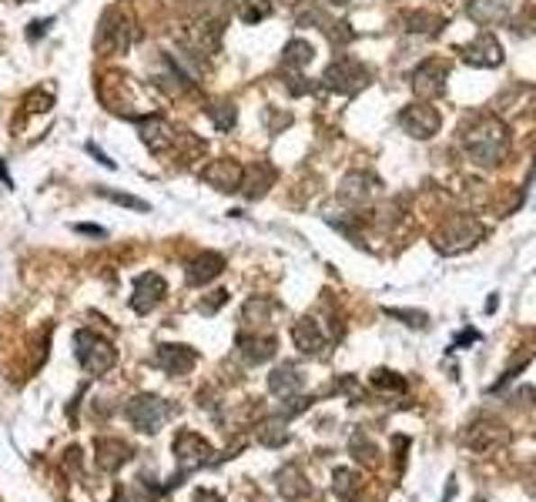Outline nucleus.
Returning <instances> with one entry per match:
<instances>
[{"label":"nucleus","mask_w":536,"mask_h":502,"mask_svg":"<svg viewBox=\"0 0 536 502\" xmlns=\"http://www.w3.org/2000/svg\"><path fill=\"white\" fill-rule=\"evenodd\" d=\"M275 349H278V339H275V335H255V332H249V335H241L239 339L241 359H245L249 365L268 362V359L275 355Z\"/></svg>","instance_id":"nucleus-21"},{"label":"nucleus","mask_w":536,"mask_h":502,"mask_svg":"<svg viewBox=\"0 0 536 502\" xmlns=\"http://www.w3.org/2000/svg\"><path fill=\"white\" fill-rule=\"evenodd\" d=\"M329 4H335V7H346V4H352V0H329Z\"/></svg>","instance_id":"nucleus-41"},{"label":"nucleus","mask_w":536,"mask_h":502,"mask_svg":"<svg viewBox=\"0 0 536 502\" xmlns=\"http://www.w3.org/2000/svg\"><path fill=\"white\" fill-rule=\"evenodd\" d=\"M175 456H178V462L185 469H198V466H208V462H212L214 449L204 443L202 435L178 433V439H175Z\"/></svg>","instance_id":"nucleus-14"},{"label":"nucleus","mask_w":536,"mask_h":502,"mask_svg":"<svg viewBox=\"0 0 536 502\" xmlns=\"http://www.w3.org/2000/svg\"><path fill=\"white\" fill-rule=\"evenodd\" d=\"M17 4H24V0H17Z\"/></svg>","instance_id":"nucleus-43"},{"label":"nucleus","mask_w":536,"mask_h":502,"mask_svg":"<svg viewBox=\"0 0 536 502\" xmlns=\"http://www.w3.org/2000/svg\"><path fill=\"white\" fill-rule=\"evenodd\" d=\"M510 14H513V0H469L466 4V17L483 23V27L503 23Z\"/></svg>","instance_id":"nucleus-18"},{"label":"nucleus","mask_w":536,"mask_h":502,"mask_svg":"<svg viewBox=\"0 0 536 502\" xmlns=\"http://www.w3.org/2000/svg\"><path fill=\"white\" fill-rule=\"evenodd\" d=\"M459 144L473 164L496 168L510 151V128L493 114H473L466 124H459Z\"/></svg>","instance_id":"nucleus-1"},{"label":"nucleus","mask_w":536,"mask_h":502,"mask_svg":"<svg viewBox=\"0 0 536 502\" xmlns=\"http://www.w3.org/2000/svg\"><path fill=\"white\" fill-rule=\"evenodd\" d=\"M440 124H442L440 111L422 105V101H416V105H405L403 111H399V128L416 141H429L436 131H440Z\"/></svg>","instance_id":"nucleus-9"},{"label":"nucleus","mask_w":536,"mask_h":502,"mask_svg":"<svg viewBox=\"0 0 536 502\" xmlns=\"http://www.w3.org/2000/svg\"><path fill=\"white\" fill-rule=\"evenodd\" d=\"M483 234H486L483 222L469 218V214H456V218H450L446 224H440V232L432 234V245H436V251H442V255H456V251H466V248L477 245Z\"/></svg>","instance_id":"nucleus-2"},{"label":"nucleus","mask_w":536,"mask_h":502,"mask_svg":"<svg viewBox=\"0 0 536 502\" xmlns=\"http://www.w3.org/2000/svg\"><path fill=\"white\" fill-rule=\"evenodd\" d=\"M322 31H325V37H329V41H332L335 47H346L349 41H352V37H356V31H352V27H349L346 21L325 23V27H322Z\"/></svg>","instance_id":"nucleus-31"},{"label":"nucleus","mask_w":536,"mask_h":502,"mask_svg":"<svg viewBox=\"0 0 536 502\" xmlns=\"http://www.w3.org/2000/svg\"><path fill=\"white\" fill-rule=\"evenodd\" d=\"M97 195H104V198L118 201V205H128V208H138V211H148L141 198H128V195H114V191H97Z\"/></svg>","instance_id":"nucleus-37"},{"label":"nucleus","mask_w":536,"mask_h":502,"mask_svg":"<svg viewBox=\"0 0 536 502\" xmlns=\"http://www.w3.org/2000/svg\"><path fill=\"white\" fill-rule=\"evenodd\" d=\"M510 435H506V429H503L500 422H489V419H479L473 422L469 429H466L463 443L469 445V449H477V452H489V449H500L503 443H506Z\"/></svg>","instance_id":"nucleus-15"},{"label":"nucleus","mask_w":536,"mask_h":502,"mask_svg":"<svg viewBox=\"0 0 536 502\" xmlns=\"http://www.w3.org/2000/svg\"><path fill=\"white\" fill-rule=\"evenodd\" d=\"M376 191H379V181L366 171H352V175L342 178V185H339V198L346 201V205H366L369 198H376Z\"/></svg>","instance_id":"nucleus-16"},{"label":"nucleus","mask_w":536,"mask_h":502,"mask_svg":"<svg viewBox=\"0 0 536 502\" xmlns=\"http://www.w3.org/2000/svg\"><path fill=\"white\" fill-rule=\"evenodd\" d=\"M442 17L429 11H409L405 14V31H416V34H440L442 31Z\"/></svg>","instance_id":"nucleus-29"},{"label":"nucleus","mask_w":536,"mask_h":502,"mask_svg":"<svg viewBox=\"0 0 536 502\" xmlns=\"http://www.w3.org/2000/svg\"><path fill=\"white\" fill-rule=\"evenodd\" d=\"M459 58H463L469 68H500L503 47L493 34H479V37H473L469 44L459 47Z\"/></svg>","instance_id":"nucleus-11"},{"label":"nucleus","mask_w":536,"mask_h":502,"mask_svg":"<svg viewBox=\"0 0 536 502\" xmlns=\"http://www.w3.org/2000/svg\"><path fill=\"white\" fill-rule=\"evenodd\" d=\"M389 315H393V318H405V325H416V328L426 325V315H422V312H399V308H389Z\"/></svg>","instance_id":"nucleus-38"},{"label":"nucleus","mask_w":536,"mask_h":502,"mask_svg":"<svg viewBox=\"0 0 536 502\" xmlns=\"http://www.w3.org/2000/svg\"><path fill=\"white\" fill-rule=\"evenodd\" d=\"M259 439H262L268 449L272 445H282L288 439V433H286V422H265L262 425V433H259Z\"/></svg>","instance_id":"nucleus-32"},{"label":"nucleus","mask_w":536,"mask_h":502,"mask_svg":"<svg viewBox=\"0 0 536 502\" xmlns=\"http://www.w3.org/2000/svg\"><path fill=\"white\" fill-rule=\"evenodd\" d=\"M222 271H225V255H218V251H202V255H195L188 261L185 278H188V285H208V281H214Z\"/></svg>","instance_id":"nucleus-17"},{"label":"nucleus","mask_w":536,"mask_h":502,"mask_svg":"<svg viewBox=\"0 0 536 502\" xmlns=\"http://www.w3.org/2000/svg\"><path fill=\"white\" fill-rule=\"evenodd\" d=\"M202 178H204V185H212V187H218V191L232 195V191H241L245 168H241L235 158H218V161H212L208 168H204Z\"/></svg>","instance_id":"nucleus-12"},{"label":"nucleus","mask_w":536,"mask_h":502,"mask_svg":"<svg viewBox=\"0 0 536 502\" xmlns=\"http://www.w3.org/2000/svg\"><path fill=\"white\" fill-rule=\"evenodd\" d=\"M352 452H359V459H362V462H369V466L376 462V445H372L362 433L352 435Z\"/></svg>","instance_id":"nucleus-33"},{"label":"nucleus","mask_w":536,"mask_h":502,"mask_svg":"<svg viewBox=\"0 0 536 502\" xmlns=\"http://www.w3.org/2000/svg\"><path fill=\"white\" fill-rule=\"evenodd\" d=\"M312 58H315V47H312L309 41H298V37H295V41H288L286 50H282V64H286V68H292V70L309 68Z\"/></svg>","instance_id":"nucleus-26"},{"label":"nucleus","mask_w":536,"mask_h":502,"mask_svg":"<svg viewBox=\"0 0 536 502\" xmlns=\"http://www.w3.org/2000/svg\"><path fill=\"white\" fill-rule=\"evenodd\" d=\"M101 47H107L111 54H128L132 44L138 41V27L132 23V17H124L121 11H107L101 21V34H97Z\"/></svg>","instance_id":"nucleus-6"},{"label":"nucleus","mask_w":536,"mask_h":502,"mask_svg":"<svg viewBox=\"0 0 536 502\" xmlns=\"http://www.w3.org/2000/svg\"><path fill=\"white\" fill-rule=\"evenodd\" d=\"M372 382L379 388H405V379H395V372H376Z\"/></svg>","instance_id":"nucleus-36"},{"label":"nucleus","mask_w":536,"mask_h":502,"mask_svg":"<svg viewBox=\"0 0 536 502\" xmlns=\"http://www.w3.org/2000/svg\"><path fill=\"white\" fill-rule=\"evenodd\" d=\"M128 419H132L134 429H141V433L151 435L171 419V406L158 396H138L132 398V406H128Z\"/></svg>","instance_id":"nucleus-7"},{"label":"nucleus","mask_w":536,"mask_h":502,"mask_svg":"<svg viewBox=\"0 0 536 502\" xmlns=\"http://www.w3.org/2000/svg\"><path fill=\"white\" fill-rule=\"evenodd\" d=\"M446 78H450V64L429 58L409 74V87H413L419 101H432V97H440L446 91Z\"/></svg>","instance_id":"nucleus-5"},{"label":"nucleus","mask_w":536,"mask_h":502,"mask_svg":"<svg viewBox=\"0 0 536 502\" xmlns=\"http://www.w3.org/2000/svg\"><path fill=\"white\" fill-rule=\"evenodd\" d=\"M195 362H198V355L188 345H161L158 349V365L168 375H188L195 369Z\"/></svg>","instance_id":"nucleus-20"},{"label":"nucleus","mask_w":536,"mask_h":502,"mask_svg":"<svg viewBox=\"0 0 536 502\" xmlns=\"http://www.w3.org/2000/svg\"><path fill=\"white\" fill-rule=\"evenodd\" d=\"M48 27H50V21H37V23H34V31H31V37H41L44 31H48Z\"/></svg>","instance_id":"nucleus-40"},{"label":"nucleus","mask_w":536,"mask_h":502,"mask_svg":"<svg viewBox=\"0 0 536 502\" xmlns=\"http://www.w3.org/2000/svg\"><path fill=\"white\" fill-rule=\"evenodd\" d=\"M322 84L339 94H359L369 84V70H366V64H359L356 58H335L325 68V74H322Z\"/></svg>","instance_id":"nucleus-4"},{"label":"nucleus","mask_w":536,"mask_h":502,"mask_svg":"<svg viewBox=\"0 0 536 502\" xmlns=\"http://www.w3.org/2000/svg\"><path fill=\"white\" fill-rule=\"evenodd\" d=\"M275 185V168L268 161H251L245 168V181H241V191L249 198H262L265 191Z\"/></svg>","instance_id":"nucleus-23"},{"label":"nucleus","mask_w":536,"mask_h":502,"mask_svg":"<svg viewBox=\"0 0 536 502\" xmlns=\"http://www.w3.org/2000/svg\"><path fill=\"white\" fill-rule=\"evenodd\" d=\"M208 117H212V124L218 131H232L235 128V105L232 101H214L212 107H208Z\"/></svg>","instance_id":"nucleus-30"},{"label":"nucleus","mask_w":536,"mask_h":502,"mask_svg":"<svg viewBox=\"0 0 536 502\" xmlns=\"http://www.w3.org/2000/svg\"><path fill=\"white\" fill-rule=\"evenodd\" d=\"M138 131H141L144 148H148L151 154H168V151H175V144H178L175 128H171L161 114L138 117Z\"/></svg>","instance_id":"nucleus-10"},{"label":"nucleus","mask_w":536,"mask_h":502,"mask_svg":"<svg viewBox=\"0 0 536 502\" xmlns=\"http://www.w3.org/2000/svg\"><path fill=\"white\" fill-rule=\"evenodd\" d=\"M302 386H305V375L298 372L295 362H282L272 375H268V388H272L278 398H295V392Z\"/></svg>","instance_id":"nucleus-22"},{"label":"nucleus","mask_w":536,"mask_h":502,"mask_svg":"<svg viewBox=\"0 0 536 502\" xmlns=\"http://www.w3.org/2000/svg\"><path fill=\"white\" fill-rule=\"evenodd\" d=\"M132 456H134L132 445H124L121 439H101L97 443V466L104 469V472H118Z\"/></svg>","instance_id":"nucleus-24"},{"label":"nucleus","mask_w":536,"mask_h":502,"mask_svg":"<svg viewBox=\"0 0 536 502\" xmlns=\"http://www.w3.org/2000/svg\"><path fill=\"white\" fill-rule=\"evenodd\" d=\"M225 302H228V292H212V298H204L198 308H202V315H214Z\"/></svg>","instance_id":"nucleus-35"},{"label":"nucleus","mask_w":536,"mask_h":502,"mask_svg":"<svg viewBox=\"0 0 536 502\" xmlns=\"http://www.w3.org/2000/svg\"><path fill=\"white\" fill-rule=\"evenodd\" d=\"M74 345H77V362H81V369L87 375H104L107 369H114V362H118L114 345L107 339H101L97 332H87V328L77 332Z\"/></svg>","instance_id":"nucleus-3"},{"label":"nucleus","mask_w":536,"mask_h":502,"mask_svg":"<svg viewBox=\"0 0 536 502\" xmlns=\"http://www.w3.org/2000/svg\"><path fill=\"white\" fill-rule=\"evenodd\" d=\"M195 502H225L218 492H208V489H198L195 492Z\"/></svg>","instance_id":"nucleus-39"},{"label":"nucleus","mask_w":536,"mask_h":502,"mask_svg":"<svg viewBox=\"0 0 536 502\" xmlns=\"http://www.w3.org/2000/svg\"><path fill=\"white\" fill-rule=\"evenodd\" d=\"M24 107H31V111H48V107H54V94L48 91H31L24 97Z\"/></svg>","instance_id":"nucleus-34"},{"label":"nucleus","mask_w":536,"mask_h":502,"mask_svg":"<svg viewBox=\"0 0 536 502\" xmlns=\"http://www.w3.org/2000/svg\"><path fill=\"white\" fill-rule=\"evenodd\" d=\"M165 292H168L165 278H161L158 271H144V275H138V281H134L132 308L138 312V315H148L155 305H161Z\"/></svg>","instance_id":"nucleus-13"},{"label":"nucleus","mask_w":536,"mask_h":502,"mask_svg":"<svg viewBox=\"0 0 536 502\" xmlns=\"http://www.w3.org/2000/svg\"><path fill=\"white\" fill-rule=\"evenodd\" d=\"M450 4H469V0H450Z\"/></svg>","instance_id":"nucleus-42"},{"label":"nucleus","mask_w":536,"mask_h":502,"mask_svg":"<svg viewBox=\"0 0 536 502\" xmlns=\"http://www.w3.org/2000/svg\"><path fill=\"white\" fill-rule=\"evenodd\" d=\"M275 489H278L282 499H302V496L309 492V486L302 479L298 466H286V469H278V476H275Z\"/></svg>","instance_id":"nucleus-25"},{"label":"nucleus","mask_w":536,"mask_h":502,"mask_svg":"<svg viewBox=\"0 0 536 502\" xmlns=\"http://www.w3.org/2000/svg\"><path fill=\"white\" fill-rule=\"evenodd\" d=\"M275 312V302L272 298H249L245 308H241V322L249 328H262Z\"/></svg>","instance_id":"nucleus-27"},{"label":"nucleus","mask_w":536,"mask_h":502,"mask_svg":"<svg viewBox=\"0 0 536 502\" xmlns=\"http://www.w3.org/2000/svg\"><path fill=\"white\" fill-rule=\"evenodd\" d=\"M232 11L239 14V21L245 23H259L272 14V0H228Z\"/></svg>","instance_id":"nucleus-28"},{"label":"nucleus","mask_w":536,"mask_h":502,"mask_svg":"<svg viewBox=\"0 0 536 502\" xmlns=\"http://www.w3.org/2000/svg\"><path fill=\"white\" fill-rule=\"evenodd\" d=\"M222 34H225V23L214 14H204L188 27V50L191 54H202V58H212L222 47Z\"/></svg>","instance_id":"nucleus-8"},{"label":"nucleus","mask_w":536,"mask_h":502,"mask_svg":"<svg viewBox=\"0 0 536 502\" xmlns=\"http://www.w3.org/2000/svg\"><path fill=\"white\" fill-rule=\"evenodd\" d=\"M292 339H295L302 355H322L325 345H329V339H325V332L319 328L315 318H298L295 328H292Z\"/></svg>","instance_id":"nucleus-19"}]
</instances>
